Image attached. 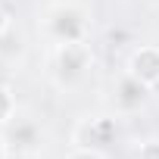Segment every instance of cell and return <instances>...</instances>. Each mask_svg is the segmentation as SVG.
<instances>
[{"label":"cell","instance_id":"cell-1","mask_svg":"<svg viewBox=\"0 0 159 159\" xmlns=\"http://www.w3.org/2000/svg\"><path fill=\"white\" fill-rule=\"evenodd\" d=\"M94 53L88 41H75V44H53L50 53V75L59 91H75L78 84H84V78L91 75Z\"/></svg>","mask_w":159,"mask_h":159},{"label":"cell","instance_id":"cell-2","mask_svg":"<svg viewBox=\"0 0 159 159\" xmlns=\"http://www.w3.org/2000/svg\"><path fill=\"white\" fill-rule=\"evenodd\" d=\"M44 31L53 44H75V41H88L91 34V19L88 13L72 3V0H66V3H56L47 19H44Z\"/></svg>","mask_w":159,"mask_h":159},{"label":"cell","instance_id":"cell-3","mask_svg":"<svg viewBox=\"0 0 159 159\" xmlns=\"http://www.w3.org/2000/svg\"><path fill=\"white\" fill-rule=\"evenodd\" d=\"M119 137V119L116 116H91L75 128V143L81 147H97V150H109Z\"/></svg>","mask_w":159,"mask_h":159},{"label":"cell","instance_id":"cell-4","mask_svg":"<svg viewBox=\"0 0 159 159\" xmlns=\"http://www.w3.org/2000/svg\"><path fill=\"white\" fill-rule=\"evenodd\" d=\"M125 72L134 75L143 88H159V44H140V47H134L131 56H128Z\"/></svg>","mask_w":159,"mask_h":159},{"label":"cell","instance_id":"cell-5","mask_svg":"<svg viewBox=\"0 0 159 159\" xmlns=\"http://www.w3.org/2000/svg\"><path fill=\"white\" fill-rule=\"evenodd\" d=\"M147 91L150 88H143L134 75H122L119 78V88H116V109L119 112H134V109H140V103L147 100Z\"/></svg>","mask_w":159,"mask_h":159},{"label":"cell","instance_id":"cell-6","mask_svg":"<svg viewBox=\"0 0 159 159\" xmlns=\"http://www.w3.org/2000/svg\"><path fill=\"white\" fill-rule=\"evenodd\" d=\"M10 125H13V122H10ZM7 137H10V143H13L16 150H25V153L38 150L41 140H44V134H41V128H38L34 122H16Z\"/></svg>","mask_w":159,"mask_h":159},{"label":"cell","instance_id":"cell-7","mask_svg":"<svg viewBox=\"0 0 159 159\" xmlns=\"http://www.w3.org/2000/svg\"><path fill=\"white\" fill-rule=\"evenodd\" d=\"M16 109H19V103H16L13 88L10 84H0V125H10L16 119Z\"/></svg>","mask_w":159,"mask_h":159},{"label":"cell","instance_id":"cell-8","mask_svg":"<svg viewBox=\"0 0 159 159\" xmlns=\"http://www.w3.org/2000/svg\"><path fill=\"white\" fill-rule=\"evenodd\" d=\"M66 159H109V156H106V150H97V147H81V143H75V147L66 153Z\"/></svg>","mask_w":159,"mask_h":159},{"label":"cell","instance_id":"cell-9","mask_svg":"<svg viewBox=\"0 0 159 159\" xmlns=\"http://www.w3.org/2000/svg\"><path fill=\"white\" fill-rule=\"evenodd\" d=\"M134 159H159V137H153V140H143V143L137 147Z\"/></svg>","mask_w":159,"mask_h":159},{"label":"cell","instance_id":"cell-10","mask_svg":"<svg viewBox=\"0 0 159 159\" xmlns=\"http://www.w3.org/2000/svg\"><path fill=\"white\" fill-rule=\"evenodd\" d=\"M10 25H13V22H10V13H7L3 7H0V41H3V38L10 34Z\"/></svg>","mask_w":159,"mask_h":159},{"label":"cell","instance_id":"cell-11","mask_svg":"<svg viewBox=\"0 0 159 159\" xmlns=\"http://www.w3.org/2000/svg\"><path fill=\"white\" fill-rule=\"evenodd\" d=\"M10 150H13V143H10V137L0 131V159H10Z\"/></svg>","mask_w":159,"mask_h":159}]
</instances>
